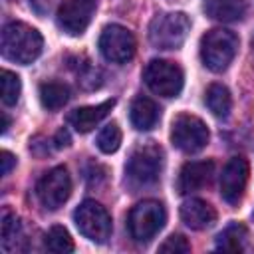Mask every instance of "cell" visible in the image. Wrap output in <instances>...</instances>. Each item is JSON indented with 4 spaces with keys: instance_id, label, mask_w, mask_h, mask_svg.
<instances>
[{
    "instance_id": "cell-1",
    "label": "cell",
    "mask_w": 254,
    "mask_h": 254,
    "mask_svg": "<svg viewBox=\"0 0 254 254\" xmlns=\"http://www.w3.org/2000/svg\"><path fill=\"white\" fill-rule=\"evenodd\" d=\"M42 48H44V38L36 28L24 22H8L2 28L0 50L6 60L28 65L40 58Z\"/></svg>"
},
{
    "instance_id": "cell-2",
    "label": "cell",
    "mask_w": 254,
    "mask_h": 254,
    "mask_svg": "<svg viewBox=\"0 0 254 254\" xmlns=\"http://www.w3.org/2000/svg\"><path fill=\"white\" fill-rule=\"evenodd\" d=\"M163 171V149L157 143L137 147L125 165V181L131 189H145L159 181Z\"/></svg>"
},
{
    "instance_id": "cell-3",
    "label": "cell",
    "mask_w": 254,
    "mask_h": 254,
    "mask_svg": "<svg viewBox=\"0 0 254 254\" xmlns=\"http://www.w3.org/2000/svg\"><path fill=\"white\" fill-rule=\"evenodd\" d=\"M238 44L240 40L234 32L212 28L200 38V60L210 71L220 73L232 64L238 52Z\"/></svg>"
},
{
    "instance_id": "cell-4",
    "label": "cell",
    "mask_w": 254,
    "mask_h": 254,
    "mask_svg": "<svg viewBox=\"0 0 254 254\" xmlns=\"http://www.w3.org/2000/svg\"><path fill=\"white\" fill-rule=\"evenodd\" d=\"M190 32V20L185 12H161L149 24V42L157 50H177Z\"/></svg>"
},
{
    "instance_id": "cell-5",
    "label": "cell",
    "mask_w": 254,
    "mask_h": 254,
    "mask_svg": "<svg viewBox=\"0 0 254 254\" xmlns=\"http://www.w3.org/2000/svg\"><path fill=\"white\" fill-rule=\"evenodd\" d=\"M165 222H167V210L163 202L151 200V198L137 202L127 216L129 234L135 242H141V244L155 238L159 230L165 226Z\"/></svg>"
},
{
    "instance_id": "cell-6",
    "label": "cell",
    "mask_w": 254,
    "mask_h": 254,
    "mask_svg": "<svg viewBox=\"0 0 254 254\" xmlns=\"http://www.w3.org/2000/svg\"><path fill=\"white\" fill-rule=\"evenodd\" d=\"M73 220L77 230L95 244H105L111 236V230H113L111 214L97 200H83L75 208Z\"/></svg>"
},
{
    "instance_id": "cell-7",
    "label": "cell",
    "mask_w": 254,
    "mask_h": 254,
    "mask_svg": "<svg viewBox=\"0 0 254 254\" xmlns=\"http://www.w3.org/2000/svg\"><path fill=\"white\" fill-rule=\"evenodd\" d=\"M208 127L196 115L181 113L171 123V143L183 153H198L208 145Z\"/></svg>"
},
{
    "instance_id": "cell-8",
    "label": "cell",
    "mask_w": 254,
    "mask_h": 254,
    "mask_svg": "<svg viewBox=\"0 0 254 254\" xmlns=\"http://www.w3.org/2000/svg\"><path fill=\"white\" fill-rule=\"evenodd\" d=\"M143 79L147 87L161 97H177L185 83L183 69L169 60H151L145 65Z\"/></svg>"
},
{
    "instance_id": "cell-9",
    "label": "cell",
    "mask_w": 254,
    "mask_h": 254,
    "mask_svg": "<svg viewBox=\"0 0 254 254\" xmlns=\"http://www.w3.org/2000/svg\"><path fill=\"white\" fill-rule=\"evenodd\" d=\"M135 36L131 30L119 24H109L99 36V52L107 62L125 64L135 56Z\"/></svg>"
},
{
    "instance_id": "cell-10",
    "label": "cell",
    "mask_w": 254,
    "mask_h": 254,
    "mask_svg": "<svg viewBox=\"0 0 254 254\" xmlns=\"http://www.w3.org/2000/svg\"><path fill=\"white\" fill-rule=\"evenodd\" d=\"M36 194L48 210H58L64 206V202L71 194V179L65 167H54L50 169L36 187Z\"/></svg>"
},
{
    "instance_id": "cell-11",
    "label": "cell",
    "mask_w": 254,
    "mask_h": 254,
    "mask_svg": "<svg viewBox=\"0 0 254 254\" xmlns=\"http://www.w3.org/2000/svg\"><path fill=\"white\" fill-rule=\"evenodd\" d=\"M97 8V0H65L58 10V26L69 36H81Z\"/></svg>"
},
{
    "instance_id": "cell-12",
    "label": "cell",
    "mask_w": 254,
    "mask_h": 254,
    "mask_svg": "<svg viewBox=\"0 0 254 254\" xmlns=\"http://www.w3.org/2000/svg\"><path fill=\"white\" fill-rule=\"evenodd\" d=\"M250 165L244 157H232L220 175V196L228 204H238L248 185Z\"/></svg>"
},
{
    "instance_id": "cell-13",
    "label": "cell",
    "mask_w": 254,
    "mask_h": 254,
    "mask_svg": "<svg viewBox=\"0 0 254 254\" xmlns=\"http://www.w3.org/2000/svg\"><path fill=\"white\" fill-rule=\"evenodd\" d=\"M214 175V163L210 159L206 161H189L183 165L179 179H177V190L181 194H190L194 190H200L212 181Z\"/></svg>"
},
{
    "instance_id": "cell-14",
    "label": "cell",
    "mask_w": 254,
    "mask_h": 254,
    "mask_svg": "<svg viewBox=\"0 0 254 254\" xmlns=\"http://www.w3.org/2000/svg\"><path fill=\"white\" fill-rule=\"evenodd\" d=\"M181 220L192 230H204L214 224L216 210L202 198H189L181 204Z\"/></svg>"
},
{
    "instance_id": "cell-15",
    "label": "cell",
    "mask_w": 254,
    "mask_h": 254,
    "mask_svg": "<svg viewBox=\"0 0 254 254\" xmlns=\"http://www.w3.org/2000/svg\"><path fill=\"white\" fill-rule=\"evenodd\" d=\"M115 99H107L103 103L97 105H85V107H77L67 115V121L71 123V127H75V131L79 133H89L91 129H95L103 117H107V113L113 109Z\"/></svg>"
},
{
    "instance_id": "cell-16",
    "label": "cell",
    "mask_w": 254,
    "mask_h": 254,
    "mask_svg": "<svg viewBox=\"0 0 254 254\" xmlns=\"http://www.w3.org/2000/svg\"><path fill=\"white\" fill-rule=\"evenodd\" d=\"M159 105L145 97V95H139L133 99L131 107H129V119H131V125L137 129V131H149L157 125L159 121Z\"/></svg>"
},
{
    "instance_id": "cell-17",
    "label": "cell",
    "mask_w": 254,
    "mask_h": 254,
    "mask_svg": "<svg viewBox=\"0 0 254 254\" xmlns=\"http://www.w3.org/2000/svg\"><path fill=\"white\" fill-rule=\"evenodd\" d=\"M204 12L218 22H238L246 14V0H204Z\"/></svg>"
},
{
    "instance_id": "cell-18",
    "label": "cell",
    "mask_w": 254,
    "mask_h": 254,
    "mask_svg": "<svg viewBox=\"0 0 254 254\" xmlns=\"http://www.w3.org/2000/svg\"><path fill=\"white\" fill-rule=\"evenodd\" d=\"M204 103L214 117H220V119L228 117L232 109V97H230L228 87L222 83H210L204 93Z\"/></svg>"
},
{
    "instance_id": "cell-19",
    "label": "cell",
    "mask_w": 254,
    "mask_h": 254,
    "mask_svg": "<svg viewBox=\"0 0 254 254\" xmlns=\"http://www.w3.org/2000/svg\"><path fill=\"white\" fill-rule=\"evenodd\" d=\"M246 236H248L246 226L240 224V222H232V224H228V226L216 236V250H224V252H242V250H244Z\"/></svg>"
},
{
    "instance_id": "cell-20",
    "label": "cell",
    "mask_w": 254,
    "mask_h": 254,
    "mask_svg": "<svg viewBox=\"0 0 254 254\" xmlns=\"http://www.w3.org/2000/svg\"><path fill=\"white\" fill-rule=\"evenodd\" d=\"M69 99V87L60 81H46L40 85V103L48 111H56L64 107Z\"/></svg>"
},
{
    "instance_id": "cell-21",
    "label": "cell",
    "mask_w": 254,
    "mask_h": 254,
    "mask_svg": "<svg viewBox=\"0 0 254 254\" xmlns=\"http://www.w3.org/2000/svg\"><path fill=\"white\" fill-rule=\"evenodd\" d=\"M20 236H22L20 218L10 208H4V212H2V248L6 252H10L12 250V244L16 246V242H18Z\"/></svg>"
},
{
    "instance_id": "cell-22",
    "label": "cell",
    "mask_w": 254,
    "mask_h": 254,
    "mask_svg": "<svg viewBox=\"0 0 254 254\" xmlns=\"http://www.w3.org/2000/svg\"><path fill=\"white\" fill-rule=\"evenodd\" d=\"M46 248H48L50 252L67 254V252H73L75 246H73V240H71L69 232H67L64 226L56 224V226H52V228L48 230V234H46Z\"/></svg>"
},
{
    "instance_id": "cell-23",
    "label": "cell",
    "mask_w": 254,
    "mask_h": 254,
    "mask_svg": "<svg viewBox=\"0 0 254 254\" xmlns=\"http://www.w3.org/2000/svg\"><path fill=\"white\" fill-rule=\"evenodd\" d=\"M121 129H119V125L115 123V121H111V123H107L99 133H97V139H95V145H97V149L101 151V153H105V155H111V153H115L117 149H119V145H121Z\"/></svg>"
},
{
    "instance_id": "cell-24",
    "label": "cell",
    "mask_w": 254,
    "mask_h": 254,
    "mask_svg": "<svg viewBox=\"0 0 254 254\" xmlns=\"http://www.w3.org/2000/svg\"><path fill=\"white\" fill-rule=\"evenodd\" d=\"M0 85H2V103L4 105H16L20 99L22 91V81L14 71L4 69L0 75Z\"/></svg>"
},
{
    "instance_id": "cell-25",
    "label": "cell",
    "mask_w": 254,
    "mask_h": 254,
    "mask_svg": "<svg viewBox=\"0 0 254 254\" xmlns=\"http://www.w3.org/2000/svg\"><path fill=\"white\" fill-rule=\"evenodd\" d=\"M159 252H165V254H187V252H190V244L187 242L185 236H181V234H171V236L165 238V242L159 246Z\"/></svg>"
},
{
    "instance_id": "cell-26",
    "label": "cell",
    "mask_w": 254,
    "mask_h": 254,
    "mask_svg": "<svg viewBox=\"0 0 254 254\" xmlns=\"http://www.w3.org/2000/svg\"><path fill=\"white\" fill-rule=\"evenodd\" d=\"M0 163H2V177L10 175L12 167H16V157L10 151H2L0 153Z\"/></svg>"
},
{
    "instance_id": "cell-27",
    "label": "cell",
    "mask_w": 254,
    "mask_h": 254,
    "mask_svg": "<svg viewBox=\"0 0 254 254\" xmlns=\"http://www.w3.org/2000/svg\"><path fill=\"white\" fill-rule=\"evenodd\" d=\"M69 133L65 131V129H60L58 133H56V139H54V143H56V147H67L69 145Z\"/></svg>"
},
{
    "instance_id": "cell-28",
    "label": "cell",
    "mask_w": 254,
    "mask_h": 254,
    "mask_svg": "<svg viewBox=\"0 0 254 254\" xmlns=\"http://www.w3.org/2000/svg\"><path fill=\"white\" fill-rule=\"evenodd\" d=\"M2 117H4V123H2V133H6V129H8V125H10V119H8V115H6V113H2Z\"/></svg>"
}]
</instances>
